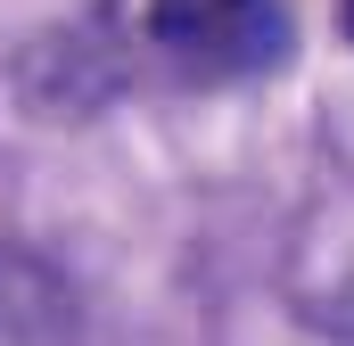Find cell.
I'll use <instances>...</instances> for the list:
<instances>
[{"label":"cell","mask_w":354,"mask_h":346,"mask_svg":"<svg viewBox=\"0 0 354 346\" xmlns=\"http://www.w3.org/2000/svg\"><path fill=\"white\" fill-rule=\"evenodd\" d=\"M140 33L165 66L198 83H248L288 58L297 17L288 0H140Z\"/></svg>","instance_id":"cell-1"},{"label":"cell","mask_w":354,"mask_h":346,"mask_svg":"<svg viewBox=\"0 0 354 346\" xmlns=\"http://www.w3.org/2000/svg\"><path fill=\"white\" fill-rule=\"evenodd\" d=\"M338 25H346V42H354V0H338Z\"/></svg>","instance_id":"cell-3"},{"label":"cell","mask_w":354,"mask_h":346,"mask_svg":"<svg viewBox=\"0 0 354 346\" xmlns=\"http://www.w3.org/2000/svg\"><path fill=\"white\" fill-rule=\"evenodd\" d=\"M0 346H75V297L58 272L0 248Z\"/></svg>","instance_id":"cell-2"}]
</instances>
